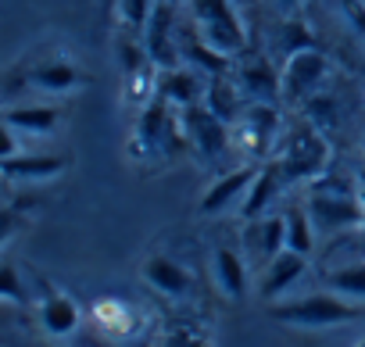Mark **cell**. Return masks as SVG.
Returning a JSON list of instances; mask_svg holds the SVG:
<instances>
[{
    "mask_svg": "<svg viewBox=\"0 0 365 347\" xmlns=\"http://www.w3.org/2000/svg\"><path fill=\"white\" fill-rule=\"evenodd\" d=\"M187 143V133H182V115L179 108H172L168 100H161L158 93L140 108L136 118V133L129 140V154L136 161H172Z\"/></svg>",
    "mask_w": 365,
    "mask_h": 347,
    "instance_id": "6da1fadb",
    "label": "cell"
},
{
    "mask_svg": "<svg viewBox=\"0 0 365 347\" xmlns=\"http://www.w3.org/2000/svg\"><path fill=\"white\" fill-rule=\"evenodd\" d=\"M304 204H308V215H312L319 237H336V233H351V229L365 226L358 187H351L340 176H329V172L312 180V194Z\"/></svg>",
    "mask_w": 365,
    "mask_h": 347,
    "instance_id": "7a4b0ae2",
    "label": "cell"
},
{
    "mask_svg": "<svg viewBox=\"0 0 365 347\" xmlns=\"http://www.w3.org/2000/svg\"><path fill=\"white\" fill-rule=\"evenodd\" d=\"M283 168L287 183H304V180H319L329 172V161H333V150H329V140L326 133L315 125V122H294L283 129V140L272 154Z\"/></svg>",
    "mask_w": 365,
    "mask_h": 347,
    "instance_id": "3957f363",
    "label": "cell"
},
{
    "mask_svg": "<svg viewBox=\"0 0 365 347\" xmlns=\"http://www.w3.org/2000/svg\"><path fill=\"white\" fill-rule=\"evenodd\" d=\"M365 308L361 301H351L336 290H319L297 301H283L272 304V318L287 322V326H301V329H326V326H347L354 318H361Z\"/></svg>",
    "mask_w": 365,
    "mask_h": 347,
    "instance_id": "277c9868",
    "label": "cell"
},
{
    "mask_svg": "<svg viewBox=\"0 0 365 347\" xmlns=\"http://www.w3.org/2000/svg\"><path fill=\"white\" fill-rule=\"evenodd\" d=\"M190 22L226 58H240L247 51V29L233 0H190Z\"/></svg>",
    "mask_w": 365,
    "mask_h": 347,
    "instance_id": "5b68a950",
    "label": "cell"
},
{
    "mask_svg": "<svg viewBox=\"0 0 365 347\" xmlns=\"http://www.w3.org/2000/svg\"><path fill=\"white\" fill-rule=\"evenodd\" d=\"M283 129V115L272 100H251L244 115L233 122V143H240L251 157H269L276 154Z\"/></svg>",
    "mask_w": 365,
    "mask_h": 347,
    "instance_id": "8992f818",
    "label": "cell"
},
{
    "mask_svg": "<svg viewBox=\"0 0 365 347\" xmlns=\"http://www.w3.org/2000/svg\"><path fill=\"white\" fill-rule=\"evenodd\" d=\"M182 133H187L190 150L205 161V165H219L226 157V150L233 147V125L222 122L205 100L194 108H182Z\"/></svg>",
    "mask_w": 365,
    "mask_h": 347,
    "instance_id": "52a82bcc",
    "label": "cell"
},
{
    "mask_svg": "<svg viewBox=\"0 0 365 347\" xmlns=\"http://www.w3.org/2000/svg\"><path fill=\"white\" fill-rule=\"evenodd\" d=\"M283 100L287 104H304L312 93L322 90L329 76V58L319 47H304L290 58H283Z\"/></svg>",
    "mask_w": 365,
    "mask_h": 347,
    "instance_id": "ba28073f",
    "label": "cell"
},
{
    "mask_svg": "<svg viewBox=\"0 0 365 347\" xmlns=\"http://www.w3.org/2000/svg\"><path fill=\"white\" fill-rule=\"evenodd\" d=\"M175 8L168 0H158V8L150 15V22L143 26V51L154 61V68H175L182 65V51H179V22H175Z\"/></svg>",
    "mask_w": 365,
    "mask_h": 347,
    "instance_id": "9c48e42d",
    "label": "cell"
},
{
    "mask_svg": "<svg viewBox=\"0 0 365 347\" xmlns=\"http://www.w3.org/2000/svg\"><path fill=\"white\" fill-rule=\"evenodd\" d=\"M258 168H262V165L251 157V161H244L240 168L222 172V176L205 190L197 212H201L205 219H215V215H222V212H230V208H240L244 197H247V190H251V183H255V176H258Z\"/></svg>",
    "mask_w": 365,
    "mask_h": 347,
    "instance_id": "30bf717a",
    "label": "cell"
},
{
    "mask_svg": "<svg viewBox=\"0 0 365 347\" xmlns=\"http://www.w3.org/2000/svg\"><path fill=\"white\" fill-rule=\"evenodd\" d=\"M233 79L240 83L244 97L247 100H279L283 97V72H276V65L265 58V54H240L237 68H233Z\"/></svg>",
    "mask_w": 365,
    "mask_h": 347,
    "instance_id": "8fae6325",
    "label": "cell"
},
{
    "mask_svg": "<svg viewBox=\"0 0 365 347\" xmlns=\"http://www.w3.org/2000/svg\"><path fill=\"white\" fill-rule=\"evenodd\" d=\"M205 90H208V76L190 68V65H175V68H158V79H154V93L161 100H168L172 108H194L205 100Z\"/></svg>",
    "mask_w": 365,
    "mask_h": 347,
    "instance_id": "7c38bea8",
    "label": "cell"
},
{
    "mask_svg": "<svg viewBox=\"0 0 365 347\" xmlns=\"http://www.w3.org/2000/svg\"><path fill=\"white\" fill-rule=\"evenodd\" d=\"M143 279L150 290H158L168 301H187L194 294V272L168 254H150L143 261Z\"/></svg>",
    "mask_w": 365,
    "mask_h": 347,
    "instance_id": "4fadbf2b",
    "label": "cell"
},
{
    "mask_svg": "<svg viewBox=\"0 0 365 347\" xmlns=\"http://www.w3.org/2000/svg\"><path fill=\"white\" fill-rule=\"evenodd\" d=\"M22 83L43 93H72L86 83V76L68 61V58H40L22 68Z\"/></svg>",
    "mask_w": 365,
    "mask_h": 347,
    "instance_id": "5bb4252c",
    "label": "cell"
},
{
    "mask_svg": "<svg viewBox=\"0 0 365 347\" xmlns=\"http://www.w3.org/2000/svg\"><path fill=\"white\" fill-rule=\"evenodd\" d=\"M83 322V311L79 304L65 294V290H54L51 283L40 279V326L47 336H72Z\"/></svg>",
    "mask_w": 365,
    "mask_h": 347,
    "instance_id": "9a60e30c",
    "label": "cell"
},
{
    "mask_svg": "<svg viewBox=\"0 0 365 347\" xmlns=\"http://www.w3.org/2000/svg\"><path fill=\"white\" fill-rule=\"evenodd\" d=\"M283 187H287V176H283L279 161L276 157H265L262 168H258V176H255V183H251V190H247V197H244V204H240V219L244 222L262 219L269 212V204L283 194Z\"/></svg>",
    "mask_w": 365,
    "mask_h": 347,
    "instance_id": "2e32d148",
    "label": "cell"
},
{
    "mask_svg": "<svg viewBox=\"0 0 365 347\" xmlns=\"http://www.w3.org/2000/svg\"><path fill=\"white\" fill-rule=\"evenodd\" d=\"M244 251L247 258L269 265L279 251H287V226L283 215H269V219H251L244 226Z\"/></svg>",
    "mask_w": 365,
    "mask_h": 347,
    "instance_id": "e0dca14e",
    "label": "cell"
},
{
    "mask_svg": "<svg viewBox=\"0 0 365 347\" xmlns=\"http://www.w3.org/2000/svg\"><path fill=\"white\" fill-rule=\"evenodd\" d=\"M304 269H308V254H297V251H279L269 265H265V272H262V301H269V304H276L301 276H304Z\"/></svg>",
    "mask_w": 365,
    "mask_h": 347,
    "instance_id": "ac0fdd59",
    "label": "cell"
},
{
    "mask_svg": "<svg viewBox=\"0 0 365 347\" xmlns=\"http://www.w3.org/2000/svg\"><path fill=\"white\" fill-rule=\"evenodd\" d=\"M212 279H215L222 297L244 301L247 297V261H244V254L233 251V247H215V254H212Z\"/></svg>",
    "mask_w": 365,
    "mask_h": 347,
    "instance_id": "d6986e66",
    "label": "cell"
},
{
    "mask_svg": "<svg viewBox=\"0 0 365 347\" xmlns=\"http://www.w3.org/2000/svg\"><path fill=\"white\" fill-rule=\"evenodd\" d=\"M205 104H208L222 122H230V125H233V122L244 115V108H247L251 100L244 97V90H240V83L233 79V72H226V76H212V79H208Z\"/></svg>",
    "mask_w": 365,
    "mask_h": 347,
    "instance_id": "ffe728a7",
    "label": "cell"
},
{
    "mask_svg": "<svg viewBox=\"0 0 365 347\" xmlns=\"http://www.w3.org/2000/svg\"><path fill=\"white\" fill-rule=\"evenodd\" d=\"M93 322H97L108 336H115V340H133V336L140 333V326H143V318H140L125 301H115V297H101V301L93 304Z\"/></svg>",
    "mask_w": 365,
    "mask_h": 347,
    "instance_id": "44dd1931",
    "label": "cell"
},
{
    "mask_svg": "<svg viewBox=\"0 0 365 347\" xmlns=\"http://www.w3.org/2000/svg\"><path fill=\"white\" fill-rule=\"evenodd\" d=\"M61 168H65L61 154L19 150V154L4 157V180H11V183H19V180H51V176H61Z\"/></svg>",
    "mask_w": 365,
    "mask_h": 347,
    "instance_id": "7402d4cb",
    "label": "cell"
},
{
    "mask_svg": "<svg viewBox=\"0 0 365 347\" xmlns=\"http://www.w3.org/2000/svg\"><path fill=\"white\" fill-rule=\"evenodd\" d=\"M4 125H11L19 136H51L61 125V111L51 104H26V108H8Z\"/></svg>",
    "mask_w": 365,
    "mask_h": 347,
    "instance_id": "603a6c76",
    "label": "cell"
},
{
    "mask_svg": "<svg viewBox=\"0 0 365 347\" xmlns=\"http://www.w3.org/2000/svg\"><path fill=\"white\" fill-rule=\"evenodd\" d=\"M283 226H287V247L297 254H312L319 233H315V222L308 215V204H290L283 212Z\"/></svg>",
    "mask_w": 365,
    "mask_h": 347,
    "instance_id": "cb8c5ba5",
    "label": "cell"
},
{
    "mask_svg": "<svg viewBox=\"0 0 365 347\" xmlns=\"http://www.w3.org/2000/svg\"><path fill=\"white\" fill-rule=\"evenodd\" d=\"M326 286L344 294V297H351V301H365V261H354V265L326 272Z\"/></svg>",
    "mask_w": 365,
    "mask_h": 347,
    "instance_id": "d4e9b609",
    "label": "cell"
},
{
    "mask_svg": "<svg viewBox=\"0 0 365 347\" xmlns=\"http://www.w3.org/2000/svg\"><path fill=\"white\" fill-rule=\"evenodd\" d=\"M304 47H315V36L308 33V26L297 15H287V22L279 26V54L290 58V54H297Z\"/></svg>",
    "mask_w": 365,
    "mask_h": 347,
    "instance_id": "484cf974",
    "label": "cell"
},
{
    "mask_svg": "<svg viewBox=\"0 0 365 347\" xmlns=\"http://www.w3.org/2000/svg\"><path fill=\"white\" fill-rule=\"evenodd\" d=\"M301 111H304L308 122H315V125L326 133V129L336 125V111H340V108H336V97H333V93H322V90H319V93H312V97L301 104Z\"/></svg>",
    "mask_w": 365,
    "mask_h": 347,
    "instance_id": "4316f807",
    "label": "cell"
},
{
    "mask_svg": "<svg viewBox=\"0 0 365 347\" xmlns=\"http://www.w3.org/2000/svg\"><path fill=\"white\" fill-rule=\"evenodd\" d=\"M154 8H158V0H118V19H122L125 33L143 36V26L150 22Z\"/></svg>",
    "mask_w": 365,
    "mask_h": 347,
    "instance_id": "83f0119b",
    "label": "cell"
},
{
    "mask_svg": "<svg viewBox=\"0 0 365 347\" xmlns=\"http://www.w3.org/2000/svg\"><path fill=\"white\" fill-rule=\"evenodd\" d=\"M158 347H212V340H208L205 329H197L190 322H175V326L165 329V336H161Z\"/></svg>",
    "mask_w": 365,
    "mask_h": 347,
    "instance_id": "f1b7e54d",
    "label": "cell"
},
{
    "mask_svg": "<svg viewBox=\"0 0 365 347\" xmlns=\"http://www.w3.org/2000/svg\"><path fill=\"white\" fill-rule=\"evenodd\" d=\"M0 297L8 304H29V290L22 286L15 261H4V269H0Z\"/></svg>",
    "mask_w": 365,
    "mask_h": 347,
    "instance_id": "f546056e",
    "label": "cell"
},
{
    "mask_svg": "<svg viewBox=\"0 0 365 347\" xmlns=\"http://www.w3.org/2000/svg\"><path fill=\"white\" fill-rule=\"evenodd\" d=\"M340 11H344V19H347L354 29L365 33V4H361V0H340Z\"/></svg>",
    "mask_w": 365,
    "mask_h": 347,
    "instance_id": "4dcf8cb0",
    "label": "cell"
},
{
    "mask_svg": "<svg viewBox=\"0 0 365 347\" xmlns=\"http://www.w3.org/2000/svg\"><path fill=\"white\" fill-rule=\"evenodd\" d=\"M272 4H276L283 15H297V11L304 8V0H272Z\"/></svg>",
    "mask_w": 365,
    "mask_h": 347,
    "instance_id": "1f68e13d",
    "label": "cell"
},
{
    "mask_svg": "<svg viewBox=\"0 0 365 347\" xmlns=\"http://www.w3.org/2000/svg\"><path fill=\"white\" fill-rule=\"evenodd\" d=\"M233 4H237V8H240V11H251V8H255V4H258V0H233Z\"/></svg>",
    "mask_w": 365,
    "mask_h": 347,
    "instance_id": "d6a6232c",
    "label": "cell"
},
{
    "mask_svg": "<svg viewBox=\"0 0 365 347\" xmlns=\"http://www.w3.org/2000/svg\"><path fill=\"white\" fill-rule=\"evenodd\" d=\"M358 201H361V212H365V183H358Z\"/></svg>",
    "mask_w": 365,
    "mask_h": 347,
    "instance_id": "836d02e7",
    "label": "cell"
},
{
    "mask_svg": "<svg viewBox=\"0 0 365 347\" xmlns=\"http://www.w3.org/2000/svg\"><path fill=\"white\" fill-rule=\"evenodd\" d=\"M358 183H365V165L358 168Z\"/></svg>",
    "mask_w": 365,
    "mask_h": 347,
    "instance_id": "e575fe53",
    "label": "cell"
},
{
    "mask_svg": "<svg viewBox=\"0 0 365 347\" xmlns=\"http://www.w3.org/2000/svg\"><path fill=\"white\" fill-rule=\"evenodd\" d=\"M358 72H361V79H365V65H358Z\"/></svg>",
    "mask_w": 365,
    "mask_h": 347,
    "instance_id": "d590c367",
    "label": "cell"
},
{
    "mask_svg": "<svg viewBox=\"0 0 365 347\" xmlns=\"http://www.w3.org/2000/svg\"><path fill=\"white\" fill-rule=\"evenodd\" d=\"M358 347H365V336H361V340H358Z\"/></svg>",
    "mask_w": 365,
    "mask_h": 347,
    "instance_id": "8d00e7d4",
    "label": "cell"
},
{
    "mask_svg": "<svg viewBox=\"0 0 365 347\" xmlns=\"http://www.w3.org/2000/svg\"><path fill=\"white\" fill-rule=\"evenodd\" d=\"M168 4H182V0H168Z\"/></svg>",
    "mask_w": 365,
    "mask_h": 347,
    "instance_id": "74e56055",
    "label": "cell"
},
{
    "mask_svg": "<svg viewBox=\"0 0 365 347\" xmlns=\"http://www.w3.org/2000/svg\"><path fill=\"white\" fill-rule=\"evenodd\" d=\"M361 147H365V140H361Z\"/></svg>",
    "mask_w": 365,
    "mask_h": 347,
    "instance_id": "f35d334b",
    "label": "cell"
}]
</instances>
